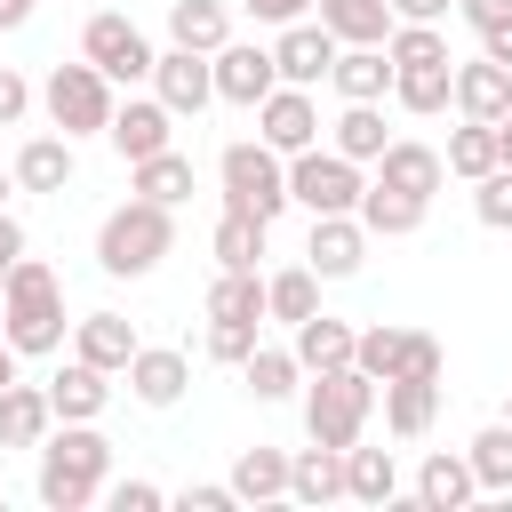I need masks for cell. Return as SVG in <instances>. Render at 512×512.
I'll list each match as a JSON object with an SVG mask.
<instances>
[{
    "mask_svg": "<svg viewBox=\"0 0 512 512\" xmlns=\"http://www.w3.org/2000/svg\"><path fill=\"white\" fill-rule=\"evenodd\" d=\"M384 48H392V64H440L448 56V32L440 24H392Z\"/></svg>",
    "mask_w": 512,
    "mask_h": 512,
    "instance_id": "7bdbcfd3",
    "label": "cell"
},
{
    "mask_svg": "<svg viewBox=\"0 0 512 512\" xmlns=\"http://www.w3.org/2000/svg\"><path fill=\"white\" fill-rule=\"evenodd\" d=\"M240 8H248L256 24H272V32H280V24H296V16H312L320 0H240Z\"/></svg>",
    "mask_w": 512,
    "mask_h": 512,
    "instance_id": "f907efd6",
    "label": "cell"
},
{
    "mask_svg": "<svg viewBox=\"0 0 512 512\" xmlns=\"http://www.w3.org/2000/svg\"><path fill=\"white\" fill-rule=\"evenodd\" d=\"M392 104L416 112V120L448 112L456 104V56H440V64H392Z\"/></svg>",
    "mask_w": 512,
    "mask_h": 512,
    "instance_id": "ffe728a7",
    "label": "cell"
},
{
    "mask_svg": "<svg viewBox=\"0 0 512 512\" xmlns=\"http://www.w3.org/2000/svg\"><path fill=\"white\" fill-rule=\"evenodd\" d=\"M56 432V408H48V384H8L0 392V448H40Z\"/></svg>",
    "mask_w": 512,
    "mask_h": 512,
    "instance_id": "44dd1931",
    "label": "cell"
},
{
    "mask_svg": "<svg viewBox=\"0 0 512 512\" xmlns=\"http://www.w3.org/2000/svg\"><path fill=\"white\" fill-rule=\"evenodd\" d=\"M256 344H264V320H208V336H200V352H208L216 368H240Z\"/></svg>",
    "mask_w": 512,
    "mask_h": 512,
    "instance_id": "60d3db41",
    "label": "cell"
},
{
    "mask_svg": "<svg viewBox=\"0 0 512 512\" xmlns=\"http://www.w3.org/2000/svg\"><path fill=\"white\" fill-rule=\"evenodd\" d=\"M328 88H336L344 104H384V96H392V48H336Z\"/></svg>",
    "mask_w": 512,
    "mask_h": 512,
    "instance_id": "7402d4cb",
    "label": "cell"
},
{
    "mask_svg": "<svg viewBox=\"0 0 512 512\" xmlns=\"http://www.w3.org/2000/svg\"><path fill=\"white\" fill-rule=\"evenodd\" d=\"M112 488V440L96 424H56L40 440V472H32V496L48 512H88L96 496Z\"/></svg>",
    "mask_w": 512,
    "mask_h": 512,
    "instance_id": "6da1fadb",
    "label": "cell"
},
{
    "mask_svg": "<svg viewBox=\"0 0 512 512\" xmlns=\"http://www.w3.org/2000/svg\"><path fill=\"white\" fill-rule=\"evenodd\" d=\"M240 384H248L256 400H296V392H304V360H296V344H256V352L240 360Z\"/></svg>",
    "mask_w": 512,
    "mask_h": 512,
    "instance_id": "4dcf8cb0",
    "label": "cell"
},
{
    "mask_svg": "<svg viewBox=\"0 0 512 512\" xmlns=\"http://www.w3.org/2000/svg\"><path fill=\"white\" fill-rule=\"evenodd\" d=\"M496 160H504V168H512V112H504V120H496Z\"/></svg>",
    "mask_w": 512,
    "mask_h": 512,
    "instance_id": "6f0895ef",
    "label": "cell"
},
{
    "mask_svg": "<svg viewBox=\"0 0 512 512\" xmlns=\"http://www.w3.org/2000/svg\"><path fill=\"white\" fill-rule=\"evenodd\" d=\"M472 472H480V496H512V424H480L464 440Z\"/></svg>",
    "mask_w": 512,
    "mask_h": 512,
    "instance_id": "f35d334b",
    "label": "cell"
},
{
    "mask_svg": "<svg viewBox=\"0 0 512 512\" xmlns=\"http://www.w3.org/2000/svg\"><path fill=\"white\" fill-rule=\"evenodd\" d=\"M352 352H360V328H352V320H328V312L296 320V360H304V376H320V368H352Z\"/></svg>",
    "mask_w": 512,
    "mask_h": 512,
    "instance_id": "83f0119b",
    "label": "cell"
},
{
    "mask_svg": "<svg viewBox=\"0 0 512 512\" xmlns=\"http://www.w3.org/2000/svg\"><path fill=\"white\" fill-rule=\"evenodd\" d=\"M448 8H456V0H392V16H400V24H440Z\"/></svg>",
    "mask_w": 512,
    "mask_h": 512,
    "instance_id": "f5cc1de1",
    "label": "cell"
},
{
    "mask_svg": "<svg viewBox=\"0 0 512 512\" xmlns=\"http://www.w3.org/2000/svg\"><path fill=\"white\" fill-rule=\"evenodd\" d=\"M80 56L112 80V88H136V80H152V64H160V48L136 32V16H120V8H96L88 24H80Z\"/></svg>",
    "mask_w": 512,
    "mask_h": 512,
    "instance_id": "ba28073f",
    "label": "cell"
},
{
    "mask_svg": "<svg viewBox=\"0 0 512 512\" xmlns=\"http://www.w3.org/2000/svg\"><path fill=\"white\" fill-rule=\"evenodd\" d=\"M128 392H136L144 408H176V400L192 392V360H184L176 344H136V360H128Z\"/></svg>",
    "mask_w": 512,
    "mask_h": 512,
    "instance_id": "9a60e30c",
    "label": "cell"
},
{
    "mask_svg": "<svg viewBox=\"0 0 512 512\" xmlns=\"http://www.w3.org/2000/svg\"><path fill=\"white\" fill-rule=\"evenodd\" d=\"M264 240H272V224H264V216H240V208H224V216H216V232H208V248H216V272H256Z\"/></svg>",
    "mask_w": 512,
    "mask_h": 512,
    "instance_id": "836d02e7",
    "label": "cell"
},
{
    "mask_svg": "<svg viewBox=\"0 0 512 512\" xmlns=\"http://www.w3.org/2000/svg\"><path fill=\"white\" fill-rule=\"evenodd\" d=\"M456 16L480 32V40H496V32H512V0H456Z\"/></svg>",
    "mask_w": 512,
    "mask_h": 512,
    "instance_id": "7dc6e473",
    "label": "cell"
},
{
    "mask_svg": "<svg viewBox=\"0 0 512 512\" xmlns=\"http://www.w3.org/2000/svg\"><path fill=\"white\" fill-rule=\"evenodd\" d=\"M344 496V448H296L288 456V504H336Z\"/></svg>",
    "mask_w": 512,
    "mask_h": 512,
    "instance_id": "f1b7e54d",
    "label": "cell"
},
{
    "mask_svg": "<svg viewBox=\"0 0 512 512\" xmlns=\"http://www.w3.org/2000/svg\"><path fill=\"white\" fill-rule=\"evenodd\" d=\"M216 184H224V208L264 216V224H280V208H296L288 200V152H272L264 136L256 144H224L216 152Z\"/></svg>",
    "mask_w": 512,
    "mask_h": 512,
    "instance_id": "5b68a950",
    "label": "cell"
},
{
    "mask_svg": "<svg viewBox=\"0 0 512 512\" xmlns=\"http://www.w3.org/2000/svg\"><path fill=\"white\" fill-rule=\"evenodd\" d=\"M432 416H440V384L432 376H392L384 384V432L392 440H424Z\"/></svg>",
    "mask_w": 512,
    "mask_h": 512,
    "instance_id": "cb8c5ba5",
    "label": "cell"
},
{
    "mask_svg": "<svg viewBox=\"0 0 512 512\" xmlns=\"http://www.w3.org/2000/svg\"><path fill=\"white\" fill-rule=\"evenodd\" d=\"M376 184H400V192H440L448 184V160L432 152V144H416V136H392L384 144V160H376Z\"/></svg>",
    "mask_w": 512,
    "mask_h": 512,
    "instance_id": "603a6c76",
    "label": "cell"
},
{
    "mask_svg": "<svg viewBox=\"0 0 512 512\" xmlns=\"http://www.w3.org/2000/svg\"><path fill=\"white\" fill-rule=\"evenodd\" d=\"M272 88H280V64H272L264 40H224V48H216V104L256 112Z\"/></svg>",
    "mask_w": 512,
    "mask_h": 512,
    "instance_id": "9c48e42d",
    "label": "cell"
},
{
    "mask_svg": "<svg viewBox=\"0 0 512 512\" xmlns=\"http://www.w3.org/2000/svg\"><path fill=\"white\" fill-rule=\"evenodd\" d=\"M128 192H144V200H160V208H184V200H192V160L168 144V152H152V160L128 168Z\"/></svg>",
    "mask_w": 512,
    "mask_h": 512,
    "instance_id": "8d00e7d4",
    "label": "cell"
},
{
    "mask_svg": "<svg viewBox=\"0 0 512 512\" xmlns=\"http://www.w3.org/2000/svg\"><path fill=\"white\" fill-rule=\"evenodd\" d=\"M328 144H336L344 160L376 168V160H384V144H392V136H384V104H344V112L328 120Z\"/></svg>",
    "mask_w": 512,
    "mask_h": 512,
    "instance_id": "d6a6232c",
    "label": "cell"
},
{
    "mask_svg": "<svg viewBox=\"0 0 512 512\" xmlns=\"http://www.w3.org/2000/svg\"><path fill=\"white\" fill-rule=\"evenodd\" d=\"M48 408H56V424H96V416L112 408V376L72 352V360L48 376Z\"/></svg>",
    "mask_w": 512,
    "mask_h": 512,
    "instance_id": "2e32d148",
    "label": "cell"
},
{
    "mask_svg": "<svg viewBox=\"0 0 512 512\" xmlns=\"http://www.w3.org/2000/svg\"><path fill=\"white\" fill-rule=\"evenodd\" d=\"M336 32L320 24V16H296V24H280V40H272V64H280V80L288 88H320L328 72H336Z\"/></svg>",
    "mask_w": 512,
    "mask_h": 512,
    "instance_id": "8fae6325",
    "label": "cell"
},
{
    "mask_svg": "<svg viewBox=\"0 0 512 512\" xmlns=\"http://www.w3.org/2000/svg\"><path fill=\"white\" fill-rule=\"evenodd\" d=\"M424 208H432L424 192H400V184H376V176H368V192H360V224H368L376 240H408V232L424 224Z\"/></svg>",
    "mask_w": 512,
    "mask_h": 512,
    "instance_id": "4316f807",
    "label": "cell"
},
{
    "mask_svg": "<svg viewBox=\"0 0 512 512\" xmlns=\"http://www.w3.org/2000/svg\"><path fill=\"white\" fill-rule=\"evenodd\" d=\"M24 112H32V80H24L16 64H0V128H16Z\"/></svg>",
    "mask_w": 512,
    "mask_h": 512,
    "instance_id": "c3c4849f",
    "label": "cell"
},
{
    "mask_svg": "<svg viewBox=\"0 0 512 512\" xmlns=\"http://www.w3.org/2000/svg\"><path fill=\"white\" fill-rule=\"evenodd\" d=\"M400 352H408V328L400 320H376V328H360V352H352V368H368L376 384L400 368Z\"/></svg>",
    "mask_w": 512,
    "mask_h": 512,
    "instance_id": "b9f144b4",
    "label": "cell"
},
{
    "mask_svg": "<svg viewBox=\"0 0 512 512\" xmlns=\"http://www.w3.org/2000/svg\"><path fill=\"white\" fill-rule=\"evenodd\" d=\"M8 192H16V168H0V208H8Z\"/></svg>",
    "mask_w": 512,
    "mask_h": 512,
    "instance_id": "680465c9",
    "label": "cell"
},
{
    "mask_svg": "<svg viewBox=\"0 0 512 512\" xmlns=\"http://www.w3.org/2000/svg\"><path fill=\"white\" fill-rule=\"evenodd\" d=\"M312 16H320L344 48H384V40H392V24H400V16H392V0H320Z\"/></svg>",
    "mask_w": 512,
    "mask_h": 512,
    "instance_id": "484cf974",
    "label": "cell"
},
{
    "mask_svg": "<svg viewBox=\"0 0 512 512\" xmlns=\"http://www.w3.org/2000/svg\"><path fill=\"white\" fill-rule=\"evenodd\" d=\"M16 360H24V352H16V344H8V336H0V392H8V384H16Z\"/></svg>",
    "mask_w": 512,
    "mask_h": 512,
    "instance_id": "9f6ffc18",
    "label": "cell"
},
{
    "mask_svg": "<svg viewBox=\"0 0 512 512\" xmlns=\"http://www.w3.org/2000/svg\"><path fill=\"white\" fill-rule=\"evenodd\" d=\"M312 312H320V272H312V264H280V272H264V320L296 328V320H312Z\"/></svg>",
    "mask_w": 512,
    "mask_h": 512,
    "instance_id": "f546056e",
    "label": "cell"
},
{
    "mask_svg": "<svg viewBox=\"0 0 512 512\" xmlns=\"http://www.w3.org/2000/svg\"><path fill=\"white\" fill-rule=\"evenodd\" d=\"M104 144H112V152L136 168V160H152V152H168V144H176V112H168L160 96H128V104H112Z\"/></svg>",
    "mask_w": 512,
    "mask_h": 512,
    "instance_id": "7c38bea8",
    "label": "cell"
},
{
    "mask_svg": "<svg viewBox=\"0 0 512 512\" xmlns=\"http://www.w3.org/2000/svg\"><path fill=\"white\" fill-rule=\"evenodd\" d=\"M176 504H184V512H232L240 496H232V480H200V488H184Z\"/></svg>",
    "mask_w": 512,
    "mask_h": 512,
    "instance_id": "681fc988",
    "label": "cell"
},
{
    "mask_svg": "<svg viewBox=\"0 0 512 512\" xmlns=\"http://www.w3.org/2000/svg\"><path fill=\"white\" fill-rule=\"evenodd\" d=\"M472 496H480L472 456H464V448H432L424 472H416V504H424V512H464Z\"/></svg>",
    "mask_w": 512,
    "mask_h": 512,
    "instance_id": "ac0fdd59",
    "label": "cell"
},
{
    "mask_svg": "<svg viewBox=\"0 0 512 512\" xmlns=\"http://www.w3.org/2000/svg\"><path fill=\"white\" fill-rule=\"evenodd\" d=\"M104 504H112V512H160V504H168V488H152V480H112V488H104Z\"/></svg>",
    "mask_w": 512,
    "mask_h": 512,
    "instance_id": "bcb514c9",
    "label": "cell"
},
{
    "mask_svg": "<svg viewBox=\"0 0 512 512\" xmlns=\"http://www.w3.org/2000/svg\"><path fill=\"white\" fill-rule=\"evenodd\" d=\"M360 160H344L336 144H312V152H288V200L304 216H360Z\"/></svg>",
    "mask_w": 512,
    "mask_h": 512,
    "instance_id": "52a82bcc",
    "label": "cell"
},
{
    "mask_svg": "<svg viewBox=\"0 0 512 512\" xmlns=\"http://www.w3.org/2000/svg\"><path fill=\"white\" fill-rule=\"evenodd\" d=\"M16 256H24V224L0 208V288H8V272H16Z\"/></svg>",
    "mask_w": 512,
    "mask_h": 512,
    "instance_id": "816d5d0a",
    "label": "cell"
},
{
    "mask_svg": "<svg viewBox=\"0 0 512 512\" xmlns=\"http://www.w3.org/2000/svg\"><path fill=\"white\" fill-rule=\"evenodd\" d=\"M80 176V152H72V136L56 128V136H24L16 144V192H64Z\"/></svg>",
    "mask_w": 512,
    "mask_h": 512,
    "instance_id": "d6986e66",
    "label": "cell"
},
{
    "mask_svg": "<svg viewBox=\"0 0 512 512\" xmlns=\"http://www.w3.org/2000/svg\"><path fill=\"white\" fill-rule=\"evenodd\" d=\"M168 248H176V208H160V200H144V192H128V200L96 224V272H104V280H144V272H160Z\"/></svg>",
    "mask_w": 512,
    "mask_h": 512,
    "instance_id": "3957f363",
    "label": "cell"
},
{
    "mask_svg": "<svg viewBox=\"0 0 512 512\" xmlns=\"http://www.w3.org/2000/svg\"><path fill=\"white\" fill-rule=\"evenodd\" d=\"M480 56H496V64L512 72V32H496V40H480Z\"/></svg>",
    "mask_w": 512,
    "mask_h": 512,
    "instance_id": "11a10c76",
    "label": "cell"
},
{
    "mask_svg": "<svg viewBox=\"0 0 512 512\" xmlns=\"http://www.w3.org/2000/svg\"><path fill=\"white\" fill-rule=\"evenodd\" d=\"M472 216H480L488 232H512V168H488V176L472 184Z\"/></svg>",
    "mask_w": 512,
    "mask_h": 512,
    "instance_id": "ee69618b",
    "label": "cell"
},
{
    "mask_svg": "<svg viewBox=\"0 0 512 512\" xmlns=\"http://www.w3.org/2000/svg\"><path fill=\"white\" fill-rule=\"evenodd\" d=\"M376 400H384V384H376L368 368H320V376H304V440L352 448V440L368 432Z\"/></svg>",
    "mask_w": 512,
    "mask_h": 512,
    "instance_id": "277c9868",
    "label": "cell"
},
{
    "mask_svg": "<svg viewBox=\"0 0 512 512\" xmlns=\"http://www.w3.org/2000/svg\"><path fill=\"white\" fill-rule=\"evenodd\" d=\"M232 496L240 504H280L288 496V448H240V464H232Z\"/></svg>",
    "mask_w": 512,
    "mask_h": 512,
    "instance_id": "e575fe53",
    "label": "cell"
},
{
    "mask_svg": "<svg viewBox=\"0 0 512 512\" xmlns=\"http://www.w3.org/2000/svg\"><path fill=\"white\" fill-rule=\"evenodd\" d=\"M440 368H448L440 336H432V328H408V352H400V368H392V376H432V384H440ZM392 376H384V384H392Z\"/></svg>",
    "mask_w": 512,
    "mask_h": 512,
    "instance_id": "f6af8a7d",
    "label": "cell"
},
{
    "mask_svg": "<svg viewBox=\"0 0 512 512\" xmlns=\"http://www.w3.org/2000/svg\"><path fill=\"white\" fill-rule=\"evenodd\" d=\"M64 280L40 264V256H16V272H8V288H0V336L24 352V360H48V352H64Z\"/></svg>",
    "mask_w": 512,
    "mask_h": 512,
    "instance_id": "7a4b0ae2",
    "label": "cell"
},
{
    "mask_svg": "<svg viewBox=\"0 0 512 512\" xmlns=\"http://www.w3.org/2000/svg\"><path fill=\"white\" fill-rule=\"evenodd\" d=\"M152 96L176 112V120H192V112H208L216 104V56H200V48H160V64H152Z\"/></svg>",
    "mask_w": 512,
    "mask_h": 512,
    "instance_id": "30bf717a",
    "label": "cell"
},
{
    "mask_svg": "<svg viewBox=\"0 0 512 512\" xmlns=\"http://www.w3.org/2000/svg\"><path fill=\"white\" fill-rule=\"evenodd\" d=\"M256 136L272 144V152H312L320 144V104H312V88H272L264 104H256Z\"/></svg>",
    "mask_w": 512,
    "mask_h": 512,
    "instance_id": "4fadbf2b",
    "label": "cell"
},
{
    "mask_svg": "<svg viewBox=\"0 0 512 512\" xmlns=\"http://www.w3.org/2000/svg\"><path fill=\"white\" fill-rule=\"evenodd\" d=\"M368 224L360 216H312V240H304V264L320 272V280H352L360 264H368Z\"/></svg>",
    "mask_w": 512,
    "mask_h": 512,
    "instance_id": "5bb4252c",
    "label": "cell"
},
{
    "mask_svg": "<svg viewBox=\"0 0 512 512\" xmlns=\"http://www.w3.org/2000/svg\"><path fill=\"white\" fill-rule=\"evenodd\" d=\"M504 424H512V408H504Z\"/></svg>",
    "mask_w": 512,
    "mask_h": 512,
    "instance_id": "91938a15",
    "label": "cell"
},
{
    "mask_svg": "<svg viewBox=\"0 0 512 512\" xmlns=\"http://www.w3.org/2000/svg\"><path fill=\"white\" fill-rule=\"evenodd\" d=\"M136 344H144V336H136L120 312H80V320H72V352H80L88 368H104V376H128Z\"/></svg>",
    "mask_w": 512,
    "mask_h": 512,
    "instance_id": "e0dca14e",
    "label": "cell"
},
{
    "mask_svg": "<svg viewBox=\"0 0 512 512\" xmlns=\"http://www.w3.org/2000/svg\"><path fill=\"white\" fill-rule=\"evenodd\" d=\"M32 8H40V0H0V32H24V24H32Z\"/></svg>",
    "mask_w": 512,
    "mask_h": 512,
    "instance_id": "db71d44e",
    "label": "cell"
},
{
    "mask_svg": "<svg viewBox=\"0 0 512 512\" xmlns=\"http://www.w3.org/2000/svg\"><path fill=\"white\" fill-rule=\"evenodd\" d=\"M344 496L352 504H392L400 496V464H392V448H344Z\"/></svg>",
    "mask_w": 512,
    "mask_h": 512,
    "instance_id": "d590c367",
    "label": "cell"
},
{
    "mask_svg": "<svg viewBox=\"0 0 512 512\" xmlns=\"http://www.w3.org/2000/svg\"><path fill=\"white\" fill-rule=\"evenodd\" d=\"M168 40L216 56V48L232 40V8H224V0H168Z\"/></svg>",
    "mask_w": 512,
    "mask_h": 512,
    "instance_id": "1f68e13d",
    "label": "cell"
},
{
    "mask_svg": "<svg viewBox=\"0 0 512 512\" xmlns=\"http://www.w3.org/2000/svg\"><path fill=\"white\" fill-rule=\"evenodd\" d=\"M456 112H464V120H504V112H512V72H504L496 56L456 64Z\"/></svg>",
    "mask_w": 512,
    "mask_h": 512,
    "instance_id": "d4e9b609",
    "label": "cell"
},
{
    "mask_svg": "<svg viewBox=\"0 0 512 512\" xmlns=\"http://www.w3.org/2000/svg\"><path fill=\"white\" fill-rule=\"evenodd\" d=\"M112 80L80 56V64H48V80H40V112H48V128H64L72 144L80 136H104L112 128Z\"/></svg>",
    "mask_w": 512,
    "mask_h": 512,
    "instance_id": "8992f818",
    "label": "cell"
},
{
    "mask_svg": "<svg viewBox=\"0 0 512 512\" xmlns=\"http://www.w3.org/2000/svg\"><path fill=\"white\" fill-rule=\"evenodd\" d=\"M208 320H264V272H216L208 280Z\"/></svg>",
    "mask_w": 512,
    "mask_h": 512,
    "instance_id": "ab89813d",
    "label": "cell"
},
{
    "mask_svg": "<svg viewBox=\"0 0 512 512\" xmlns=\"http://www.w3.org/2000/svg\"><path fill=\"white\" fill-rule=\"evenodd\" d=\"M448 176H464V184H480L488 168H504L496 160V120H464V128H448Z\"/></svg>",
    "mask_w": 512,
    "mask_h": 512,
    "instance_id": "74e56055",
    "label": "cell"
}]
</instances>
